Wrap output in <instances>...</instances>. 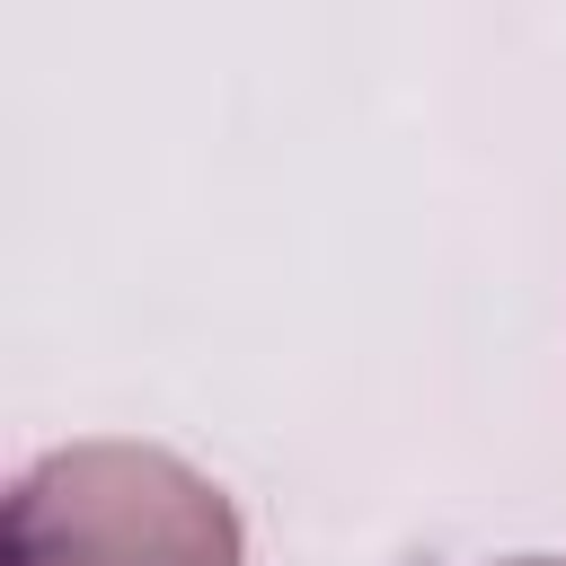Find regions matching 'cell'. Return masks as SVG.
<instances>
[{
  "mask_svg": "<svg viewBox=\"0 0 566 566\" xmlns=\"http://www.w3.org/2000/svg\"><path fill=\"white\" fill-rule=\"evenodd\" d=\"M0 566H248L239 504L159 442H62L9 486Z\"/></svg>",
  "mask_w": 566,
  "mask_h": 566,
  "instance_id": "1",
  "label": "cell"
},
{
  "mask_svg": "<svg viewBox=\"0 0 566 566\" xmlns=\"http://www.w3.org/2000/svg\"><path fill=\"white\" fill-rule=\"evenodd\" d=\"M504 566H566V557H504Z\"/></svg>",
  "mask_w": 566,
  "mask_h": 566,
  "instance_id": "2",
  "label": "cell"
}]
</instances>
